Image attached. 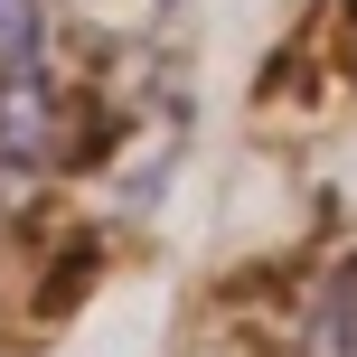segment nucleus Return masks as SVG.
<instances>
[{
    "mask_svg": "<svg viewBox=\"0 0 357 357\" xmlns=\"http://www.w3.org/2000/svg\"><path fill=\"white\" fill-rule=\"evenodd\" d=\"M38 47H47L38 0H0V142L10 123H38Z\"/></svg>",
    "mask_w": 357,
    "mask_h": 357,
    "instance_id": "f257e3e1",
    "label": "nucleus"
},
{
    "mask_svg": "<svg viewBox=\"0 0 357 357\" xmlns=\"http://www.w3.org/2000/svg\"><path fill=\"white\" fill-rule=\"evenodd\" d=\"M301 357H357V254L310 282V301H301Z\"/></svg>",
    "mask_w": 357,
    "mask_h": 357,
    "instance_id": "f03ea898",
    "label": "nucleus"
}]
</instances>
